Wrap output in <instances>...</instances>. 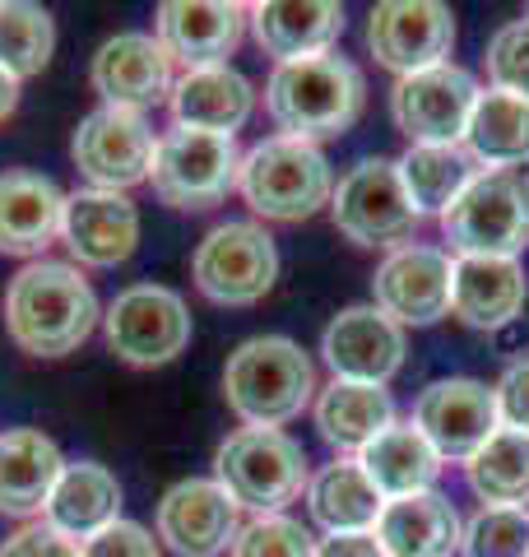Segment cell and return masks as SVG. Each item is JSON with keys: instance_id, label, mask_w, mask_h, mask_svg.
<instances>
[{"instance_id": "5bb4252c", "label": "cell", "mask_w": 529, "mask_h": 557, "mask_svg": "<svg viewBox=\"0 0 529 557\" xmlns=\"http://www.w3.org/2000/svg\"><path fill=\"white\" fill-rule=\"evenodd\" d=\"M451 251L409 242L385 251L372 274V307L385 311L395 325H436L451 317Z\"/></svg>"}, {"instance_id": "cb8c5ba5", "label": "cell", "mask_w": 529, "mask_h": 557, "mask_svg": "<svg viewBox=\"0 0 529 557\" xmlns=\"http://www.w3.org/2000/svg\"><path fill=\"white\" fill-rule=\"evenodd\" d=\"M372 534L381 539L385 557H451L460 553L465 520L446 493L428 487V493L385 502Z\"/></svg>"}, {"instance_id": "ab89813d", "label": "cell", "mask_w": 529, "mask_h": 557, "mask_svg": "<svg viewBox=\"0 0 529 557\" xmlns=\"http://www.w3.org/2000/svg\"><path fill=\"white\" fill-rule=\"evenodd\" d=\"M497 395V418L502 428H516V432H529V358L510 362L502 372V381L492 386Z\"/></svg>"}, {"instance_id": "f35d334b", "label": "cell", "mask_w": 529, "mask_h": 557, "mask_svg": "<svg viewBox=\"0 0 529 557\" xmlns=\"http://www.w3.org/2000/svg\"><path fill=\"white\" fill-rule=\"evenodd\" d=\"M0 557H79V544L57 534L51 525H42V520H33V525L14 530L5 544H0Z\"/></svg>"}, {"instance_id": "2e32d148", "label": "cell", "mask_w": 529, "mask_h": 557, "mask_svg": "<svg viewBox=\"0 0 529 557\" xmlns=\"http://www.w3.org/2000/svg\"><path fill=\"white\" fill-rule=\"evenodd\" d=\"M158 544L176 557H223L242 530V507L219 479H182L158 502Z\"/></svg>"}, {"instance_id": "d6986e66", "label": "cell", "mask_w": 529, "mask_h": 557, "mask_svg": "<svg viewBox=\"0 0 529 557\" xmlns=\"http://www.w3.org/2000/svg\"><path fill=\"white\" fill-rule=\"evenodd\" d=\"M153 38L163 42L172 65H227V57L246 38V5L237 0H163L153 14Z\"/></svg>"}, {"instance_id": "9c48e42d", "label": "cell", "mask_w": 529, "mask_h": 557, "mask_svg": "<svg viewBox=\"0 0 529 557\" xmlns=\"http://www.w3.org/2000/svg\"><path fill=\"white\" fill-rule=\"evenodd\" d=\"M190 278L209 302L219 307H251L279 278V247L270 228H260L251 219H227L214 223L196 256H190Z\"/></svg>"}, {"instance_id": "9a60e30c", "label": "cell", "mask_w": 529, "mask_h": 557, "mask_svg": "<svg viewBox=\"0 0 529 557\" xmlns=\"http://www.w3.org/2000/svg\"><path fill=\"white\" fill-rule=\"evenodd\" d=\"M414 423L418 432L432 442V450L441 460H469L492 432L502 428L497 418V395L492 386L473 376H441L428 381L418 391V405H414Z\"/></svg>"}, {"instance_id": "8992f818", "label": "cell", "mask_w": 529, "mask_h": 557, "mask_svg": "<svg viewBox=\"0 0 529 557\" xmlns=\"http://www.w3.org/2000/svg\"><path fill=\"white\" fill-rule=\"evenodd\" d=\"M214 479L242 511L279 516L307 493L311 460L284 428H237L214 450Z\"/></svg>"}, {"instance_id": "60d3db41", "label": "cell", "mask_w": 529, "mask_h": 557, "mask_svg": "<svg viewBox=\"0 0 529 557\" xmlns=\"http://www.w3.org/2000/svg\"><path fill=\"white\" fill-rule=\"evenodd\" d=\"M311 557H385V548H381V539L372 530H358V534H325V539H316Z\"/></svg>"}, {"instance_id": "f546056e", "label": "cell", "mask_w": 529, "mask_h": 557, "mask_svg": "<svg viewBox=\"0 0 529 557\" xmlns=\"http://www.w3.org/2000/svg\"><path fill=\"white\" fill-rule=\"evenodd\" d=\"M358 465H362V474L377 483V493L385 502L428 493V487L436 483V474H441V456L432 450V442L418 432L414 418L409 423H399L395 418V423L385 428L372 446L358 450Z\"/></svg>"}, {"instance_id": "d590c367", "label": "cell", "mask_w": 529, "mask_h": 557, "mask_svg": "<svg viewBox=\"0 0 529 557\" xmlns=\"http://www.w3.org/2000/svg\"><path fill=\"white\" fill-rule=\"evenodd\" d=\"M316 553V534L293 516H251L237 530L227 557H311Z\"/></svg>"}, {"instance_id": "277c9868", "label": "cell", "mask_w": 529, "mask_h": 557, "mask_svg": "<svg viewBox=\"0 0 529 557\" xmlns=\"http://www.w3.org/2000/svg\"><path fill=\"white\" fill-rule=\"evenodd\" d=\"M237 190L256 219L303 223L330 205L334 172L321 145H307V139L293 135H270L242 153Z\"/></svg>"}, {"instance_id": "30bf717a", "label": "cell", "mask_w": 529, "mask_h": 557, "mask_svg": "<svg viewBox=\"0 0 529 557\" xmlns=\"http://www.w3.org/2000/svg\"><path fill=\"white\" fill-rule=\"evenodd\" d=\"M102 335L131 368H168L190 344V307L176 288L131 284L102 311Z\"/></svg>"}, {"instance_id": "e0dca14e", "label": "cell", "mask_w": 529, "mask_h": 557, "mask_svg": "<svg viewBox=\"0 0 529 557\" xmlns=\"http://www.w3.org/2000/svg\"><path fill=\"white\" fill-rule=\"evenodd\" d=\"M88 84L102 98V108H121V112H139L172 98V57L153 33H116L94 51L88 65Z\"/></svg>"}, {"instance_id": "7a4b0ae2", "label": "cell", "mask_w": 529, "mask_h": 557, "mask_svg": "<svg viewBox=\"0 0 529 557\" xmlns=\"http://www.w3.org/2000/svg\"><path fill=\"white\" fill-rule=\"evenodd\" d=\"M367 108V79L348 57H311L274 65L264 79V112L279 126V135L321 145L358 126Z\"/></svg>"}, {"instance_id": "7402d4cb", "label": "cell", "mask_w": 529, "mask_h": 557, "mask_svg": "<svg viewBox=\"0 0 529 557\" xmlns=\"http://www.w3.org/2000/svg\"><path fill=\"white\" fill-rule=\"evenodd\" d=\"M65 190L33 168L0 172V256L42 260V251L61 237Z\"/></svg>"}, {"instance_id": "e575fe53", "label": "cell", "mask_w": 529, "mask_h": 557, "mask_svg": "<svg viewBox=\"0 0 529 557\" xmlns=\"http://www.w3.org/2000/svg\"><path fill=\"white\" fill-rule=\"evenodd\" d=\"M465 557H529V511L525 507H479L460 534Z\"/></svg>"}, {"instance_id": "52a82bcc", "label": "cell", "mask_w": 529, "mask_h": 557, "mask_svg": "<svg viewBox=\"0 0 529 557\" xmlns=\"http://www.w3.org/2000/svg\"><path fill=\"white\" fill-rule=\"evenodd\" d=\"M330 219L353 247H409L418 233V209L404 196L395 159H362L353 163L330 196Z\"/></svg>"}, {"instance_id": "83f0119b", "label": "cell", "mask_w": 529, "mask_h": 557, "mask_svg": "<svg viewBox=\"0 0 529 557\" xmlns=\"http://www.w3.org/2000/svg\"><path fill=\"white\" fill-rule=\"evenodd\" d=\"M311 418H316V432H321L340 456H358L362 446H372L381 432L395 423V399L385 386L334 376L325 391H316Z\"/></svg>"}, {"instance_id": "74e56055", "label": "cell", "mask_w": 529, "mask_h": 557, "mask_svg": "<svg viewBox=\"0 0 529 557\" xmlns=\"http://www.w3.org/2000/svg\"><path fill=\"white\" fill-rule=\"evenodd\" d=\"M79 557H163V553H158V539L145 525H135V520H112L108 530L84 539Z\"/></svg>"}, {"instance_id": "ac0fdd59", "label": "cell", "mask_w": 529, "mask_h": 557, "mask_svg": "<svg viewBox=\"0 0 529 557\" xmlns=\"http://www.w3.org/2000/svg\"><path fill=\"white\" fill-rule=\"evenodd\" d=\"M409 354L404 325H395L377 307H344L330 317L321 335V358L340 381H367V386H385Z\"/></svg>"}, {"instance_id": "44dd1931", "label": "cell", "mask_w": 529, "mask_h": 557, "mask_svg": "<svg viewBox=\"0 0 529 557\" xmlns=\"http://www.w3.org/2000/svg\"><path fill=\"white\" fill-rule=\"evenodd\" d=\"M246 28L264 57H274V65L311 61L340 42L344 5L334 0H260V5H246Z\"/></svg>"}, {"instance_id": "ba28073f", "label": "cell", "mask_w": 529, "mask_h": 557, "mask_svg": "<svg viewBox=\"0 0 529 557\" xmlns=\"http://www.w3.org/2000/svg\"><path fill=\"white\" fill-rule=\"evenodd\" d=\"M237 168H242L237 135L172 126L168 135H158L149 186L172 209H209L227 190H237Z\"/></svg>"}, {"instance_id": "d4e9b609", "label": "cell", "mask_w": 529, "mask_h": 557, "mask_svg": "<svg viewBox=\"0 0 529 557\" xmlns=\"http://www.w3.org/2000/svg\"><path fill=\"white\" fill-rule=\"evenodd\" d=\"M172 121L190 131H214V135H237L256 108V89L251 79L233 65H205V70H186L172 84Z\"/></svg>"}, {"instance_id": "1f68e13d", "label": "cell", "mask_w": 529, "mask_h": 557, "mask_svg": "<svg viewBox=\"0 0 529 557\" xmlns=\"http://www.w3.org/2000/svg\"><path fill=\"white\" fill-rule=\"evenodd\" d=\"M399 163V182L404 196L422 214H446V209L460 200V190L473 182V159L465 153V145H409V153Z\"/></svg>"}, {"instance_id": "b9f144b4", "label": "cell", "mask_w": 529, "mask_h": 557, "mask_svg": "<svg viewBox=\"0 0 529 557\" xmlns=\"http://www.w3.org/2000/svg\"><path fill=\"white\" fill-rule=\"evenodd\" d=\"M14 108H20V79L0 70V121H10Z\"/></svg>"}, {"instance_id": "836d02e7", "label": "cell", "mask_w": 529, "mask_h": 557, "mask_svg": "<svg viewBox=\"0 0 529 557\" xmlns=\"http://www.w3.org/2000/svg\"><path fill=\"white\" fill-rule=\"evenodd\" d=\"M57 47V20L33 0H0V70L14 79L42 75Z\"/></svg>"}, {"instance_id": "8d00e7d4", "label": "cell", "mask_w": 529, "mask_h": 557, "mask_svg": "<svg viewBox=\"0 0 529 557\" xmlns=\"http://www.w3.org/2000/svg\"><path fill=\"white\" fill-rule=\"evenodd\" d=\"M483 65H488L492 89L516 94L529 102V20H510L492 33Z\"/></svg>"}, {"instance_id": "603a6c76", "label": "cell", "mask_w": 529, "mask_h": 557, "mask_svg": "<svg viewBox=\"0 0 529 557\" xmlns=\"http://www.w3.org/2000/svg\"><path fill=\"white\" fill-rule=\"evenodd\" d=\"M529 278L520 260L455 256L451 270V317L469 330H502L525 311Z\"/></svg>"}, {"instance_id": "4fadbf2b", "label": "cell", "mask_w": 529, "mask_h": 557, "mask_svg": "<svg viewBox=\"0 0 529 557\" xmlns=\"http://www.w3.org/2000/svg\"><path fill=\"white\" fill-rule=\"evenodd\" d=\"M367 51L399 79L446 65L455 51V14L441 0H385L367 14Z\"/></svg>"}, {"instance_id": "f1b7e54d", "label": "cell", "mask_w": 529, "mask_h": 557, "mask_svg": "<svg viewBox=\"0 0 529 557\" xmlns=\"http://www.w3.org/2000/svg\"><path fill=\"white\" fill-rule=\"evenodd\" d=\"M381 507H385V497L377 493V483L362 474L358 456L330 460L307 479V511L325 534L377 530Z\"/></svg>"}, {"instance_id": "7c38bea8", "label": "cell", "mask_w": 529, "mask_h": 557, "mask_svg": "<svg viewBox=\"0 0 529 557\" xmlns=\"http://www.w3.org/2000/svg\"><path fill=\"white\" fill-rule=\"evenodd\" d=\"M153 149H158L153 126L139 112H121V108H94L79 121L75 139H70V159L88 177V186L121 190V196L139 182H149Z\"/></svg>"}, {"instance_id": "ffe728a7", "label": "cell", "mask_w": 529, "mask_h": 557, "mask_svg": "<svg viewBox=\"0 0 529 557\" xmlns=\"http://www.w3.org/2000/svg\"><path fill=\"white\" fill-rule=\"evenodd\" d=\"M61 242L79 265L112 270L139 247V209L121 190H75V196H65Z\"/></svg>"}, {"instance_id": "5b68a950", "label": "cell", "mask_w": 529, "mask_h": 557, "mask_svg": "<svg viewBox=\"0 0 529 557\" xmlns=\"http://www.w3.org/2000/svg\"><path fill=\"white\" fill-rule=\"evenodd\" d=\"M441 237L455 256L520 260L529 247V168H479L441 214Z\"/></svg>"}, {"instance_id": "4dcf8cb0", "label": "cell", "mask_w": 529, "mask_h": 557, "mask_svg": "<svg viewBox=\"0 0 529 557\" xmlns=\"http://www.w3.org/2000/svg\"><path fill=\"white\" fill-rule=\"evenodd\" d=\"M460 145L483 168H525L529 163V102L502 89H479V102L469 112Z\"/></svg>"}, {"instance_id": "3957f363", "label": "cell", "mask_w": 529, "mask_h": 557, "mask_svg": "<svg viewBox=\"0 0 529 557\" xmlns=\"http://www.w3.org/2000/svg\"><path fill=\"white\" fill-rule=\"evenodd\" d=\"M316 362L284 335L242 339L223 362V399L246 428H284L316 399Z\"/></svg>"}, {"instance_id": "484cf974", "label": "cell", "mask_w": 529, "mask_h": 557, "mask_svg": "<svg viewBox=\"0 0 529 557\" xmlns=\"http://www.w3.org/2000/svg\"><path fill=\"white\" fill-rule=\"evenodd\" d=\"M61 469H65V456L47 432L38 428L0 432V516H14V520L42 516Z\"/></svg>"}, {"instance_id": "8fae6325", "label": "cell", "mask_w": 529, "mask_h": 557, "mask_svg": "<svg viewBox=\"0 0 529 557\" xmlns=\"http://www.w3.org/2000/svg\"><path fill=\"white\" fill-rule=\"evenodd\" d=\"M473 102H479V79L465 65L446 61L395 79L391 121L399 135H409V145H460Z\"/></svg>"}, {"instance_id": "d6a6232c", "label": "cell", "mask_w": 529, "mask_h": 557, "mask_svg": "<svg viewBox=\"0 0 529 557\" xmlns=\"http://www.w3.org/2000/svg\"><path fill=\"white\" fill-rule=\"evenodd\" d=\"M465 479L483 497V507H525L529 502V432L497 428L465 460Z\"/></svg>"}, {"instance_id": "6da1fadb", "label": "cell", "mask_w": 529, "mask_h": 557, "mask_svg": "<svg viewBox=\"0 0 529 557\" xmlns=\"http://www.w3.org/2000/svg\"><path fill=\"white\" fill-rule=\"evenodd\" d=\"M98 321V293L70 260H28L5 288V330L28 358L75 354Z\"/></svg>"}, {"instance_id": "4316f807", "label": "cell", "mask_w": 529, "mask_h": 557, "mask_svg": "<svg viewBox=\"0 0 529 557\" xmlns=\"http://www.w3.org/2000/svg\"><path fill=\"white\" fill-rule=\"evenodd\" d=\"M112 520H121V483H116L112 469L98 465V460L65 465L57 487H51V497H47V507H42V525L84 544L88 534L108 530Z\"/></svg>"}]
</instances>
